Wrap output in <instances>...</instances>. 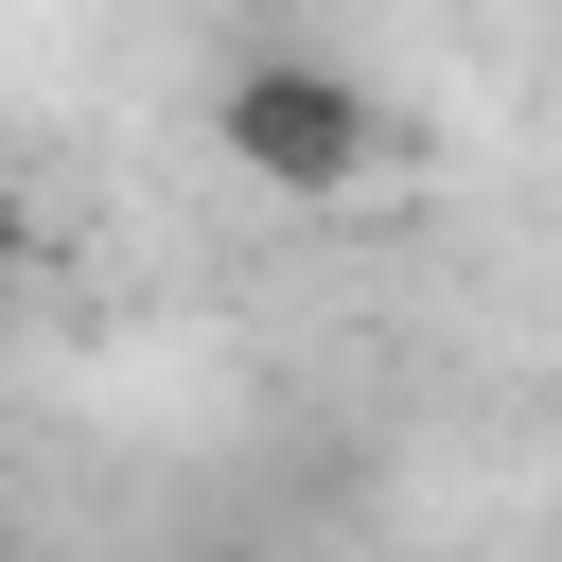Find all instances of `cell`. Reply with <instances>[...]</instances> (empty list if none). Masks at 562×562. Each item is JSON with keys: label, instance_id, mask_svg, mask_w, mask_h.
Here are the masks:
<instances>
[{"label": "cell", "instance_id": "6da1fadb", "mask_svg": "<svg viewBox=\"0 0 562 562\" xmlns=\"http://www.w3.org/2000/svg\"><path fill=\"white\" fill-rule=\"evenodd\" d=\"M211 140H228V176H263V193H369V176L404 158L386 88L334 70V53H246V70L211 88Z\"/></svg>", "mask_w": 562, "mask_h": 562}, {"label": "cell", "instance_id": "7a4b0ae2", "mask_svg": "<svg viewBox=\"0 0 562 562\" xmlns=\"http://www.w3.org/2000/svg\"><path fill=\"white\" fill-rule=\"evenodd\" d=\"M18 263H35V211H18V193H0V281H18Z\"/></svg>", "mask_w": 562, "mask_h": 562}]
</instances>
